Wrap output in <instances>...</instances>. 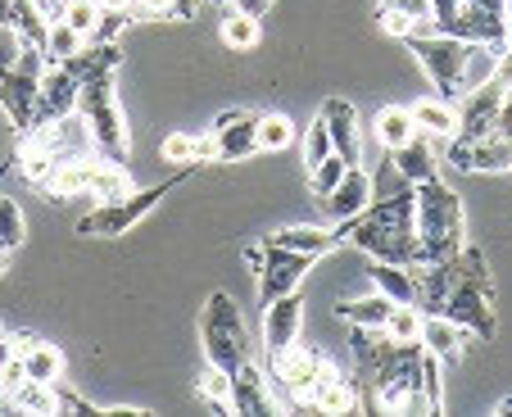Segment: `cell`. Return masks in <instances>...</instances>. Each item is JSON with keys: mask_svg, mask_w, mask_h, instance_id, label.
I'll return each instance as SVG.
<instances>
[{"mask_svg": "<svg viewBox=\"0 0 512 417\" xmlns=\"http://www.w3.org/2000/svg\"><path fill=\"white\" fill-rule=\"evenodd\" d=\"M340 241L354 245V250L368 254V259L417 268V263H422V241H417V191L404 182L395 195H372L368 209L340 227Z\"/></svg>", "mask_w": 512, "mask_h": 417, "instance_id": "cell-1", "label": "cell"}, {"mask_svg": "<svg viewBox=\"0 0 512 417\" xmlns=\"http://www.w3.org/2000/svg\"><path fill=\"white\" fill-rule=\"evenodd\" d=\"M404 46L413 50L417 68L426 73V82L435 87V96L449 100V105H458L476 82L490 78V68H476V59H481L485 46H472V41L454 37V32H435V28L408 32Z\"/></svg>", "mask_w": 512, "mask_h": 417, "instance_id": "cell-2", "label": "cell"}, {"mask_svg": "<svg viewBox=\"0 0 512 417\" xmlns=\"http://www.w3.org/2000/svg\"><path fill=\"white\" fill-rule=\"evenodd\" d=\"M445 318H454L458 327L476 340H494V331H499L490 263H485L481 245H472V241L454 254V291H449V300H445Z\"/></svg>", "mask_w": 512, "mask_h": 417, "instance_id": "cell-3", "label": "cell"}, {"mask_svg": "<svg viewBox=\"0 0 512 417\" xmlns=\"http://www.w3.org/2000/svg\"><path fill=\"white\" fill-rule=\"evenodd\" d=\"M417 191V241H422V263H445L467 245L463 200L445 177L413 186Z\"/></svg>", "mask_w": 512, "mask_h": 417, "instance_id": "cell-4", "label": "cell"}, {"mask_svg": "<svg viewBox=\"0 0 512 417\" xmlns=\"http://www.w3.org/2000/svg\"><path fill=\"white\" fill-rule=\"evenodd\" d=\"M78 114L91 132L96 155L114 159V164H127V155H132V132H127L123 105H118L114 73H100V78L78 82Z\"/></svg>", "mask_w": 512, "mask_h": 417, "instance_id": "cell-5", "label": "cell"}, {"mask_svg": "<svg viewBox=\"0 0 512 417\" xmlns=\"http://www.w3.org/2000/svg\"><path fill=\"white\" fill-rule=\"evenodd\" d=\"M200 345H204V359L213 363L218 372L232 377L245 359H254V345H250V331H245V318L236 309V300L227 291H213L200 309Z\"/></svg>", "mask_w": 512, "mask_h": 417, "instance_id": "cell-6", "label": "cell"}, {"mask_svg": "<svg viewBox=\"0 0 512 417\" xmlns=\"http://www.w3.org/2000/svg\"><path fill=\"white\" fill-rule=\"evenodd\" d=\"M191 173H195V168H182V173L164 177V182H155V186H136V191L118 195V200H100L91 214L78 218V236H100V241L127 236L145 214H150V209H155L159 200H164L168 191H177V186H182Z\"/></svg>", "mask_w": 512, "mask_h": 417, "instance_id": "cell-7", "label": "cell"}, {"mask_svg": "<svg viewBox=\"0 0 512 417\" xmlns=\"http://www.w3.org/2000/svg\"><path fill=\"white\" fill-rule=\"evenodd\" d=\"M136 191L132 177H127V164H114L105 155H78L64 159V164L50 173L46 195L50 200H73V195H96V200H118V195Z\"/></svg>", "mask_w": 512, "mask_h": 417, "instance_id": "cell-8", "label": "cell"}, {"mask_svg": "<svg viewBox=\"0 0 512 417\" xmlns=\"http://www.w3.org/2000/svg\"><path fill=\"white\" fill-rule=\"evenodd\" d=\"M37 46H23L14 64L0 68V109L14 123V132H28L37 123V96H41V68H37Z\"/></svg>", "mask_w": 512, "mask_h": 417, "instance_id": "cell-9", "label": "cell"}, {"mask_svg": "<svg viewBox=\"0 0 512 417\" xmlns=\"http://www.w3.org/2000/svg\"><path fill=\"white\" fill-rule=\"evenodd\" d=\"M327 363L331 359L322 350H313V345L295 340V345H286L281 354H268V359H263V368H268L272 390H281V399L304 404V395L313 390V381L322 377V368H327Z\"/></svg>", "mask_w": 512, "mask_h": 417, "instance_id": "cell-10", "label": "cell"}, {"mask_svg": "<svg viewBox=\"0 0 512 417\" xmlns=\"http://www.w3.org/2000/svg\"><path fill=\"white\" fill-rule=\"evenodd\" d=\"M204 132L213 136V164H241L259 155V114L254 109H227Z\"/></svg>", "mask_w": 512, "mask_h": 417, "instance_id": "cell-11", "label": "cell"}, {"mask_svg": "<svg viewBox=\"0 0 512 417\" xmlns=\"http://www.w3.org/2000/svg\"><path fill=\"white\" fill-rule=\"evenodd\" d=\"M508 91L499 87V82H476L472 91H467L463 100H458V132L449 136V146H472V141H481V136L494 132V123H499V105Z\"/></svg>", "mask_w": 512, "mask_h": 417, "instance_id": "cell-12", "label": "cell"}, {"mask_svg": "<svg viewBox=\"0 0 512 417\" xmlns=\"http://www.w3.org/2000/svg\"><path fill=\"white\" fill-rule=\"evenodd\" d=\"M372 195H377V186H372L368 168H363V164H349L345 177H340V182L331 186L327 195H318V209L327 214L331 227H345L349 218H358L363 209H368Z\"/></svg>", "mask_w": 512, "mask_h": 417, "instance_id": "cell-13", "label": "cell"}, {"mask_svg": "<svg viewBox=\"0 0 512 417\" xmlns=\"http://www.w3.org/2000/svg\"><path fill=\"white\" fill-rule=\"evenodd\" d=\"M268 245V241H263ZM313 259L309 254H295V250H281V245H268V259H263V272H259V304L268 309L272 300L281 295L300 291V282L309 277Z\"/></svg>", "mask_w": 512, "mask_h": 417, "instance_id": "cell-14", "label": "cell"}, {"mask_svg": "<svg viewBox=\"0 0 512 417\" xmlns=\"http://www.w3.org/2000/svg\"><path fill=\"white\" fill-rule=\"evenodd\" d=\"M445 159L454 173H512V136L490 132L472 146H449Z\"/></svg>", "mask_w": 512, "mask_h": 417, "instance_id": "cell-15", "label": "cell"}, {"mask_svg": "<svg viewBox=\"0 0 512 417\" xmlns=\"http://www.w3.org/2000/svg\"><path fill=\"white\" fill-rule=\"evenodd\" d=\"M300 336H304V300H300V291H290L263 309V359L281 354Z\"/></svg>", "mask_w": 512, "mask_h": 417, "instance_id": "cell-16", "label": "cell"}, {"mask_svg": "<svg viewBox=\"0 0 512 417\" xmlns=\"http://www.w3.org/2000/svg\"><path fill=\"white\" fill-rule=\"evenodd\" d=\"M318 114H322V123H327V132H331V150H336L345 164H363V127H358L354 100L331 96V100H322Z\"/></svg>", "mask_w": 512, "mask_h": 417, "instance_id": "cell-17", "label": "cell"}, {"mask_svg": "<svg viewBox=\"0 0 512 417\" xmlns=\"http://www.w3.org/2000/svg\"><path fill=\"white\" fill-rule=\"evenodd\" d=\"M304 408H313V413H358L363 408V386L354 377H345L336 363H327L322 377L313 381V390L304 395Z\"/></svg>", "mask_w": 512, "mask_h": 417, "instance_id": "cell-18", "label": "cell"}, {"mask_svg": "<svg viewBox=\"0 0 512 417\" xmlns=\"http://www.w3.org/2000/svg\"><path fill=\"white\" fill-rule=\"evenodd\" d=\"M232 413L241 417H259V413H277V399H272V381L268 368L259 359H245L232 372Z\"/></svg>", "mask_w": 512, "mask_h": 417, "instance_id": "cell-19", "label": "cell"}, {"mask_svg": "<svg viewBox=\"0 0 512 417\" xmlns=\"http://www.w3.org/2000/svg\"><path fill=\"white\" fill-rule=\"evenodd\" d=\"M68 114H78V78H73L64 64H46L41 68L37 123H55V118H68Z\"/></svg>", "mask_w": 512, "mask_h": 417, "instance_id": "cell-20", "label": "cell"}, {"mask_svg": "<svg viewBox=\"0 0 512 417\" xmlns=\"http://www.w3.org/2000/svg\"><path fill=\"white\" fill-rule=\"evenodd\" d=\"M390 168L404 177L408 186H422L431 177H440V155H435V136L417 132L413 141H404L399 150H390Z\"/></svg>", "mask_w": 512, "mask_h": 417, "instance_id": "cell-21", "label": "cell"}, {"mask_svg": "<svg viewBox=\"0 0 512 417\" xmlns=\"http://www.w3.org/2000/svg\"><path fill=\"white\" fill-rule=\"evenodd\" d=\"M14 359H19L23 377H32V381H46V386L64 381V350H59V345H50V340L14 336Z\"/></svg>", "mask_w": 512, "mask_h": 417, "instance_id": "cell-22", "label": "cell"}, {"mask_svg": "<svg viewBox=\"0 0 512 417\" xmlns=\"http://www.w3.org/2000/svg\"><path fill=\"white\" fill-rule=\"evenodd\" d=\"M422 350L435 354L440 363H458L467 350V331L445 313H426L422 318Z\"/></svg>", "mask_w": 512, "mask_h": 417, "instance_id": "cell-23", "label": "cell"}, {"mask_svg": "<svg viewBox=\"0 0 512 417\" xmlns=\"http://www.w3.org/2000/svg\"><path fill=\"white\" fill-rule=\"evenodd\" d=\"M377 23L399 41L408 32H426L431 28V0H377Z\"/></svg>", "mask_w": 512, "mask_h": 417, "instance_id": "cell-24", "label": "cell"}, {"mask_svg": "<svg viewBox=\"0 0 512 417\" xmlns=\"http://www.w3.org/2000/svg\"><path fill=\"white\" fill-rule=\"evenodd\" d=\"M268 245H281V250L309 254V259H322L340 245V227H281V232L263 236Z\"/></svg>", "mask_w": 512, "mask_h": 417, "instance_id": "cell-25", "label": "cell"}, {"mask_svg": "<svg viewBox=\"0 0 512 417\" xmlns=\"http://www.w3.org/2000/svg\"><path fill=\"white\" fill-rule=\"evenodd\" d=\"M368 277L390 304H417V272L404 268V263L368 259Z\"/></svg>", "mask_w": 512, "mask_h": 417, "instance_id": "cell-26", "label": "cell"}, {"mask_svg": "<svg viewBox=\"0 0 512 417\" xmlns=\"http://www.w3.org/2000/svg\"><path fill=\"white\" fill-rule=\"evenodd\" d=\"M118 64H123V50H118V41H87L78 55L64 59V68H68V73H73L78 82L100 78V73H114Z\"/></svg>", "mask_w": 512, "mask_h": 417, "instance_id": "cell-27", "label": "cell"}, {"mask_svg": "<svg viewBox=\"0 0 512 417\" xmlns=\"http://www.w3.org/2000/svg\"><path fill=\"white\" fill-rule=\"evenodd\" d=\"M408 109H413L417 132L435 136V141H449V136L458 132V105H449V100L426 96V100H417V105H408Z\"/></svg>", "mask_w": 512, "mask_h": 417, "instance_id": "cell-28", "label": "cell"}, {"mask_svg": "<svg viewBox=\"0 0 512 417\" xmlns=\"http://www.w3.org/2000/svg\"><path fill=\"white\" fill-rule=\"evenodd\" d=\"M164 159L182 168H204L213 164V136L209 132H173L164 136Z\"/></svg>", "mask_w": 512, "mask_h": 417, "instance_id": "cell-29", "label": "cell"}, {"mask_svg": "<svg viewBox=\"0 0 512 417\" xmlns=\"http://www.w3.org/2000/svg\"><path fill=\"white\" fill-rule=\"evenodd\" d=\"M0 23L19 32L23 46H37L41 50V41H46V19L37 14V5H32V0H0Z\"/></svg>", "mask_w": 512, "mask_h": 417, "instance_id": "cell-30", "label": "cell"}, {"mask_svg": "<svg viewBox=\"0 0 512 417\" xmlns=\"http://www.w3.org/2000/svg\"><path fill=\"white\" fill-rule=\"evenodd\" d=\"M372 132H377V141H381V150H399L404 141H413L417 136V123H413V109H404V105H386L377 118H372Z\"/></svg>", "mask_w": 512, "mask_h": 417, "instance_id": "cell-31", "label": "cell"}, {"mask_svg": "<svg viewBox=\"0 0 512 417\" xmlns=\"http://www.w3.org/2000/svg\"><path fill=\"white\" fill-rule=\"evenodd\" d=\"M390 309H395V304H390L381 291H372L368 300H349V304H340L336 318H340V322H349V327H386Z\"/></svg>", "mask_w": 512, "mask_h": 417, "instance_id": "cell-32", "label": "cell"}, {"mask_svg": "<svg viewBox=\"0 0 512 417\" xmlns=\"http://www.w3.org/2000/svg\"><path fill=\"white\" fill-rule=\"evenodd\" d=\"M82 46H87V41H82V32L73 28L68 19L46 23V41H41V55H46V64H64V59L78 55Z\"/></svg>", "mask_w": 512, "mask_h": 417, "instance_id": "cell-33", "label": "cell"}, {"mask_svg": "<svg viewBox=\"0 0 512 417\" xmlns=\"http://www.w3.org/2000/svg\"><path fill=\"white\" fill-rule=\"evenodd\" d=\"M259 41H263V19H254V14H245L232 5V14L223 19V46L227 50H254Z\"/></svg>", "mask_w": 512, "mask_h": 417, "instance_id": "cell-34", "label": "cell"}, {"mask_svg": "<svg viewBox=\"0 0 512 417\" xmlns=\"http://www.w3.org/2000/svg\"><path fill=\"white\" fill-rule=\"evenodd\" d=\"M200 0H132V23L141 19H159V23H173V19H195Z\"/></svg>", "mask_w": 512, "mask_h": 417, "instance_id": "cell-35", "label": "cell"}, {"mask_svg": "<svg viewBox=\"0 0 512 417\" xmlns=\"http://www.w3.org/2000/svg\"><path fill=\"white\" fill-rule=\"evenodd\" d=\"M295 146V123L286 114H259V155H281Z\"/></svg>", "mask_w": 512, "mask_h": 417, "instance_id": "cell-36", "label": "cell"}, {"mask_svg": "<svg viewBox=\"0 0 512 417\" xmlns=\"http://www.w3.org/2000/svg\"><path fill=\"white\" fill-rule=\"evenodd\" d=\"M195 395H200L204 404L213 408V413H232V377H227V372H218L213 363L200 372V381H195Z\"/></svg>", "mask_w": 512, "mask_h": 417, "instance_id": "cell-37", "label": "cell"}, {"mask_svg": "<svg viewBox=\"0 0 512 417\" xmlns=\"http://www.w3.org/2000/svg\"><path fill=\"white\" fill-rule=\"evenodd\" d=\"M23 241H28V218H23L14 195H0V250L14 254Z\"/></svg>", "mask_w": 512, "mask_h": 417, "instance_id": "cell-38", "label": "cell"}, {"mask_svg": "<svg viewBox=\"0 0 512 417\" xmlns=\"http://www.w3.org/2000/svg\"><path fill=\"white\" fill-rule=\"evenodd\" d=\"M422 318H426V313L417 309V304H395V309H390V318H386V336L413 345V340H422Z\"/></svg>", "mask_w": 512, "mask_h": 417, "instance_id": "cell-39", "label": "cell"}, {"mask_svg": "<svg viewBox=\"0 0 512 417\" xmlns=\"http://www.w3.org/2000/svg\"><path fill=\"white\" fill-rule=\"evenodd\" d=\"M327 155H331V132H327V123H322V114H318L300 136V159H304V168L313 173Z\"/></svg>", "mask_w": 512, "mask_h": 417, "instance_id": "cell-40", "label": "cell"}, {"mask_svg": "<svg viewBox=\"0 0 512 417\" xmlns=\"http://www.w3.org/2000/svg\"><path fill=\"white\" fill-rule=\"evenodd\" d=\"M345 168H349V164H345V159L336 155V150H331V155L322 159V164H318V168H313V173H309V186H313V195H327L331 186H336L340 177H345Z\"/></svg>", "mask_w": 512, "mask_h": 417, "instance_id": "cell-41", "label": "cell"}, {"mask_svg": "<svg viewBox=\"0 0 512 417\" xmlns=\"http://www.w3.org/2000/svg\"><path fill=\"white\" fill-rule=\"evenodd\" d=\"M64 19L82 32V41H91V32H96V23H100V5L96 0H68Z\"/></svg>", "mask_w": 512, "mask_h": 417, "instance_id": "cell-42", "label": "cell"}, {"mask_svg": "<svg viewBox=\"0 0 512 417\" xmlns=\"http://www.w3.org/2000/svg\"><path fill=\"white\" fill-rule=\"evenodd\" d=\"M458 10H463V0H431V28L449 32V23L458 19Z\"/></svg>", "mask_w": 512, "mask_h": 417, "instance_id": "cell-43", "label": "cell"}, {"mask_svg": "<svg viewBox=\"0 0 512 417\" xmlns=\"http://www.w3.org/2000/svg\"><path fill=\"white\" fill-rule=\"evenodd\" d=\"M490 82H499L503 91H512V46H503L494 55V68H490Z\"/></svg>", "mask_w": 512, "mask_h": 417, "instance_id": "cell-44", "label": "cell"}, {"mask_svg": "<svg viewBox=\"0 0 512 417\" xmlns=\"http://www.w3.org/2000/svg\"><path fill=\"white\" fill-rule=\"evenodd\" d=\"M263 259H268V245H245V263H250V272H254V277H259V272H263Z\"/></svg>", "mask_w": 512, "mask_h": 417, "instance_id": "cell-45", "label": "cell"}, {"mask_svg": "<svg viewBox=\"0 0 512 417\" xmlns=\"http://www.w3.org/2000/svg\"><path fill=\"white\" fill-rule=\"evenodd\" d=\"M494 132L512 136V91H508V96H503V105H499V123H494Z\"/></svg>", "mask_w": 512, "mask_h": 417, "instance_id": "cell-46", "label": "cell"}, {"mask_svg": "<svg viewBox=\"0 0 512 417\" xmlns=\"http://www.w3.org/2000/svg\"><path fill=\"white\" fill-rule=\"evenodd\" d=\"M467 5H476V10H485V14H499V19H508V0H467Z\"/></svg>", "mask_w": 512, "mask_h": 417, "instance_id": "cell-47", "label": "cell"}, {"mask_svg": "<svg viewBox=\"0 0 512 417\" xmlns=\"http://www.w3.org/2000/svg\"><path fill=\"white\" fill-rule=\"evenodd\" d=\"M236 10H245V14H254V19H263V14L272 10V0H236Z\"/></svg>", "mask_w": 512, "mask_h": 417, "instance_id": "cell-48", "label": "cell"}, {"mask_svg": "<svg viewBox=\"0 0 512 417\" xmlns=\"http://www.w3.org/2000/svg\"><path fill=\"white\" fill-rule=\"evenodd\" d=\"M10 359H14V336H5V327H0V372H5Z\"/></svg>", "mask_w": 512, "mask_h": 417, "instance_id": "cell-49", "label": "cell"}, {"mask_svg": "<svg viewBox=\"0 0 512 417\" xmlns=\"http://www.w3.org/2000/svg\"><path fill=\"white\" fill-rule=\"evenodd\" d=\"M494 413H499V417H512V395L499 399V404H494Z\"/></svg>", "mask_w": 512, "mask_h": 417, "instance_id": "cell-50", "label": "cell"}, {"mask_svg": "<svg viewBox=\"0 0 512 417\" xmlns=\"http://www.w3.org/2000/svg\"><path fill=\"white\" fill-rule=\"evenodd\" d=\"M10 272V250H0V277Z\"/></svg>", "mask_w": 512, "mask_h": 417, "instance_id": "cell-51", "label": "cell"}, {"mask_svg": "<svg viewBox=\"0 0 512 417\" xmlns=\"http://www.w3.org/2000/svg\"><path fill=\"white\" fill-rule=\"evenodd\" d=\"M508 46H512V14H508Z\"/></svg>", "mask_w": 512, "mask_h": 417, "instance_id": "cell-52", "label": "cell"}, {"mask_svg": "<svg viewBox=\"0 0 512 417\" xmlns=\"http://www.w3.org/2000/svg\"><path fill=\"white\" fill-rule=\"evenodd\" d=\"M213 5H236V0H213Z\"/></svg>", "mask_w": 512, "mask_h": 417, "instance_id": "cell-53", "label": "cell"}]
</instances>
